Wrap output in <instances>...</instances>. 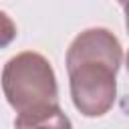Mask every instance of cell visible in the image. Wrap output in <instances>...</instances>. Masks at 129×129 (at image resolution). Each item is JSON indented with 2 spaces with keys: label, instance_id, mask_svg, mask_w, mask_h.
I'll list each match as a JSON object with an SVG mask.
<instances>
[{
  "label": "cell",
  "instance_id": "obj_1",
  "mask_svg": "<svg viewBox=\"0 0 129 129\" xmlns=\"http://www.w3.org/2000/svg\"><path fill=\"white\" fill-rule=\"evenodd\" d=\"M71 99L85 117H103L117 99V71L123 64V46L107 28H87L67 50Z\"/></svg>",
  "mask_w": 129,
  "mask_h": 129
},
{
  "label": "cell",
  "instance_id": "obj_2",
  "mask_svg": "<svg viewBox=\"0 0 129 129\" xmlns=\"http://www.w3.org/2000/svg\"><path fill=\"white\" fill-rule=\"evenodd\" d=\"M2 91L16 113L42 103H58V87L52 64L32 50L20 52L4 64Z\"/></svg>",
  "mask_w": 129,
  "mask_h": 129
},
{
  "label": "cell",
  "instance_id": "obj_3",
  "mask_svg": "<svg viewBox=\"0 0 129 129\" xmlns=\"http://www.w3.org/2000/svg\"><path fill=\"white\" fill-rule=\"evenodd\" d=\"M14 129H73V123L58 103H42L18 111Z\"/></svg>",
  "mask_w": 129,
  "mask_h": 129
},
{
  "label": "cell",
  "instance_id": "obj_4",
  "mask_svg": "<svg viewBox=\"0 0 129 129\" xmlns=\"http://www.w3.org/2000/svg\"><path fill=\"white\" fill-rule=\"evenodd\" d=\"M16 24L14 20L4 12L0 10V48H6L14 38H16Z\"/></svg>",
  "mask_w": 129,
  "mask_h": 129
}]
</instances>
